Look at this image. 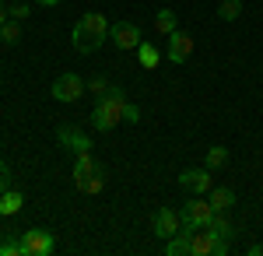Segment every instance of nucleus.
I'll use <instances>...</instances> for the list:
<instances>
[{"label":"nucleus","instance_id":"obj_23","mask_svg":"<svg viewBox=\"0 0 263 256\" xmlns=\"http://www.w3.org/2000/svg\"><path fill=\"white\" fill-rule=\"evenodd\" d=\"M4 190H11V165L7 161H0V193Z\"/></svg>","mask_w":263,"mask_h":256},{"label":"nucleus","instance_id":"obj_24","mask_svg":"<svg viewBox=\"0 0 263 256\" xmlns=\"http://www.w3.org/2000/svg\"><path fill=\"white\" fill-rule=\"evenodd\" d=\"M35 4H39V7H57L60 0H35Z\"/></svg>","mask_w":263,"mask_h":256},{"label":"nucleus","instance_id":"obj_12","mask_svg":"<svg viewBox=\"0 0 263 256\" xmlns=\"http://www.w3.org/2000/svg\"><path fill=\"white\" fill-rule=\"evenodd\" d=\"M207 200H211L214 211H232V207H235V190H228V186H211Z\"/></svg>","mask_w":263,"mask_h":256},{"label":"nucleus","instance_id":"obj_7","mask_svg":"<svg viewBox=\"0 0 263 256\" xmlns=\"http://www.w3.org/2000/svg\"><path fill=\"white\" fill-rule=\"evenodd\" d=\"M179 186L186 190V193L207 197V193H211V169L203 165V169H190V172H182V176H179Z\"/></svg>","mask_w":263,"mask_h":256},{"label":"nucleus","instance_id":"obj_22","mask_svg":"<svg viewBox=\"0 0 263 256\" xmlns=\"http://www.w3.org/2000/svg\"><path fill=\"white\" fill-rule=\"evenodd\" d=\"M7 14H11L14 21H25L28 14H32V7H28V4H11V7H7Z\"/></svg>","mask_w":263,"mask_h":256},{"label":"nucleus","instance_id":"obj_4","mask_svg":"<svg viewBox=\"0 0 263 256\" xmlns=\"http://www.w3.org/2000/svg\"><path fill=\"white\" fill-rule=\"evenodd\" d=\"M120 123H123V109H120V105H112V102H105V99L95 102V109H91V126H95L99 134L116 130Z\"/></svg>","mask_w":263,"mask_h":256},{"label":"nucleus","instance_id":"obj_14","mask_svg":"<svg viewBox=\"0 0 263 256\" xmlns=\"http://www.w3.org/2000/svg\"><path fill=\"white\" fill-rule=\"evenodd\" d=\"M21 207H25V197H21L18 190H4V193H0V214L4 217L21 214Z\"/></svg>","mask_w":263,"mask_h":256},{"label":"nucleus","instance_id":"obj_2","mask_svg":"<svg viewBox=\"0 0 263 256\" xmlns=\"http://www.w3.org/2000/svg\"><path fill=\"white\" fill-rule=\"evenodd\" d=\"M21 249H25V256H49L57 249V235L49 228H28L21 235Z\"/></svg>","mask_w":263,"mask_h":256},{"label":"nucleus","instance_id":"obj_5","mask_svg":"<svg viewBox=\"0 0 263 256\" xmlns=\"http://www.w3.org/2000/svg\"><path fill=\"white\" fill-rule=\"evenodd\" d=\"M109 35H112V42H116V49L120 53H137V46H141V28L134 25V21H116V25H109Z\"/></svg>","mask_w":263,"mask_h":256},{"label":"nucleus","instance_id":"obj_10","mask_svg":"<svg viewBox=\"0 0 263 256\" xmlns=\"http://www.w3.org/2000/svg\"><path fill=\"white\" fill-rule=\"evenodd\" d=\"M57 140H60L63 148H74V155L78 151H91V137L88 134H81V130H74V126H57Z\"/></svg>","mask_w":263,"mask_h":256},{"label":"nucleus","instance_id":"obj_3","mask_svg":"<svg viewBox=\"0 0 263 256\" xmlns=\"http://www.w3.org/2000/svg\"><path fill=\"white\" fill-rule=\"evenodd\" d=\"M88 92V84H84L81 74H74V70H67V74H60V78L53 81V99L57 102H78Z\"/></svg>","mask_w":263,"mask_h":256},{"label":"nucleus","instance_id":"obj_6","mask_svg":"<svg viewBox=\"0 0 263 256\" xmlns=\"http://www.w3.org/2000/svg\"><path fill=\"white\" fill-rule=\"evenodd\" d=\"M179 217H182L186 228H203V225H211L214 207H211V200H190V204L179 211Z\"/></svg>","mask_w":263,"mask_h":256},{"label":"nucleus","instance_id":"obj_13","mask_svg":"<svg viewBox=\"0 0 263 256\" xmlns=\"http://www.w3.org/2000/svg\"><path fill=\"white\" fill-rule=\"evenodd\" d=\"M176 28H179V14H176L172 7H162V11L155 14V32H158V35H172Z\"/></svg>","mask_w":263,"mask_h":256},{"label":"nucleus","instance_id":"obj_17","mask_svg":"<svg viewBox=\"0 0 263 256\" xmlns=\"http://www.w3.org/2000/svg\"><path fill=\"white\" fill-rule=\"evenodd\" d=\"M242 14V0H221L218 4V18L221 21H235Z\"/></svg>","mask_w":263,"mask_h":256},{"label":"nucleus","instance_id":"obj_18","mask_svg":"<svg viewBox=\"0 0 263 256\" xmlns=\"http://www.w3.org/2000/svg\"><path fill=\"white\" fill-rule=\"evenodd\" d=\"M0 39L7 42V46H14V42L21 39V21L7 18V21H4V25H0Z\"/></svg>","mask_w":263,"mask_h":256},{"label":"nucleus","instance_id":"obj_21","mask_svg":"<svg viewBox=\"0 0 263 256\" xmlns=\"http://www.w3.org/2000/svg\"><path fill=\"white\" fill-rule=\"evenodd\" d=\"M0 256H25V249H21V239L14 242V235H11L7 242H0Z\"/></svg>","mask_w":263,"mask_h":256},{"label":"nucleus","instance_id":"obj_1","mask_svg":"<svg viewBox=\"0 0 263 256\" xmlns=\"http://www.w3.org/2000/svg\"><path fill=\"white\" fill-rule=\"evenodd\" d=\"M109 39V18L99 14V11H91V14H81L78 25H74V32H70V42H74V49L88 57V53H99L102 42Z\"/></svg>","mask_w":263,"mask_h":256},{"label":"nucleus","instance_id":"obj_19","mask_svg":"<svg viewBox=\"0 0 263 256\" xmlns=\"http://www.w3.org/2000/svg\"><path fill=\"white\" fill-rule=\"evenodd\" d=\"M224 165H228V148L214 144V148L207 151V169H224Z\"/></svg>","mask_w":263,"mask_h":256},{"label":"nucleus","instance_id":"obj_16","mask_svg":"<svg viewBox=\"0 0 263 256\" xmlns=\"http://www.w3.org/2000/svg\"><path fill=\"white\" fill-rule=\"evenodd\" d=\"M211 228H214L221 239H235V225H232L228 211H214V217H211Z\"/></svg>","mask_w":263,"mask_h":256},{"label":"nucleus","instance_id":"obj_9","mask_svg":"<svg viewBox=\"0 0 263 256\" xmlns=\"http://www.w3.org/2000/svg\"><path fill=\"white\" fill-rule=\"evenodd\" d=\"M179 228H182V217H179V211H172V207H162V211L155 214V225H151L155 239H172Z\"/></svg>","mask_w":263,"mask_h":256},{"label":"nucleus","instance_id":"obj_11","mask_svg":"<svg viewBox=\"0 0 263 256\" xmlns=\"http://www.w3.org/2000/svg\"><path fill=\"white\" fill-rule=\"evenodd\" d=\"M190 235H193V228H186V225H182L179 232L168 239V246H165V256H190Z\"/></svg>","mask_w":263,"mask_h":256},{"label":"nucleus","instance_id":"obj_25","mask_svg":"<svg viewBox=\"0 0 263 256\" xmlns=\"http://www.w3.org/2000/svg\"><path fill=\"white\" fill-rule=\"evenodd\" d=\"M11 18V14H7V7H4V4H0V25H4V21Z\"/></svg>","mask_w":263,"mask_h":256},{"label":"nucleus","instance_id":"obj_15","mask_svg":"<svg viewBox=\"0 0 263 256\" xmlns=\"http://www.w3.org/2000/svg\"><path fill=\"white\" fill-rule=\"evenodd\" d=\"M137 63H141L144 70H155V67L162 63V53H158L151 42H141V46H137Z\"/></svg>","mask_w":263,"mask_h":256},{"label":"nucleus","instance_id":"obj_8","mask_svg":"<svg viewBox=\"0 0 263 256\" xmlns=\"http://www.w3.org/2000/svg\"><path fill=\"white\" fill-rule=\"evenodd\" d=\"M190 53H193V35L190 32H182V28H176L172 35H168V63H186L190 60Z\"/></svg>","mask_w":263,"mask_h":256},{"label":"nucleus","instance_id":"obj_20","mask_svg":"<svg viewBox=\"0 0 263 256\" xmlns=\"http://www.w3.org/2000/svg\"><path fill=\"white\" fill-rule=\"evenodd\" d=\"M84 84H88V92H91L95 99H102V95H105V92L112 88V84H109L105 78H91V81H84Z\"/></svg>","mask_w":263,"mask_h":256}]
</instances>
